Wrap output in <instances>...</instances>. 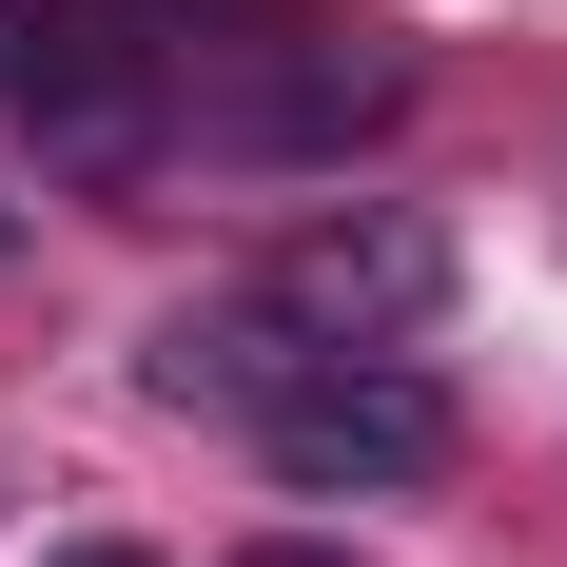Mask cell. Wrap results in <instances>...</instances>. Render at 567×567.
<instances>
[{"instance_id": "cell-1", "label": "cell", "mask_w": 567, "mask_h": 567, "mask_svg": "<svg viewBox=\"0 0 567 567\" xmlns=\"http://www.w3.org/2000/svg\"><path fill=\"white\" fill-rule=\"evenodd\" d=\"M411 59L333 0H176L157 20V176H333L392 137Z\"/></svg>"}, {"instance_id": "cell-2", "label": "cell", "mask_w": 567, "mask_h": 567, "mask_svg": "<svg viewBox=\"0 0 567 567\" xmlns=\"http://www.w3.org/2000/svg\"><path fill=\"white\" fill-rule=\"evenodd\" d=\"M157 411L255 431L293 489H411V470H451V392H431L411 352H313L275 293L176 313V333H157Z\"/></svg>"}, {"instance_id": "cell-3", "label": "cell", "mask_w": 567, "mask_h": 567, "mask_svg": "<svg viewBox=\"0 0 567 567\" xmlns=\"http://www.w3.org/2000/svg\"><path fill=\"white\" fill-rule=\"evenodd\" d=\"M157 20L176 0H40L0 20V117L40 137V176H157Z\"/></svg>"}, {"instance_id": "cell-4", "label": "cell", "mask_w": 567, "mask_h": 567, "mask_svg": "<svg viewBox=\"0 0 567 567\" xmlns=\"http://www.w3.org/2000/svg\"><path fill=\"white\" fill-rule=\"evenodd\" d=\"M293 313L313 352H411L431 313H451V235L411 216V196H372V216H313V235H275V275H255Z\"/></svg>"}, {"instance_id": "cell-5", "label": "cell", "mask_w": 567, "mask_h": 567, "mask_svg": "<svg viewBox=\"0 0 567 567\" xmlns=\"http://www.w3.org/2000/svg\"><path fill=\"white\" fill-rule=\"evenodd\" d=\"M235 567H352V548H313V528H255V548H235Z\"/></svg>"}, {"instance_id": "cell-6", "label": "cell", "mask_w": 567, "mask_h": 567, "mask_svg": "<svg viewBox=\"0 0 567 567\" xmlns=\"http://www.w3.org/2000/svg\"><path fill=\"white\" fill-rule=\"evenodd\" d=\"M40 567H157V548H40Z\"/></svg>"}]
</instances>
